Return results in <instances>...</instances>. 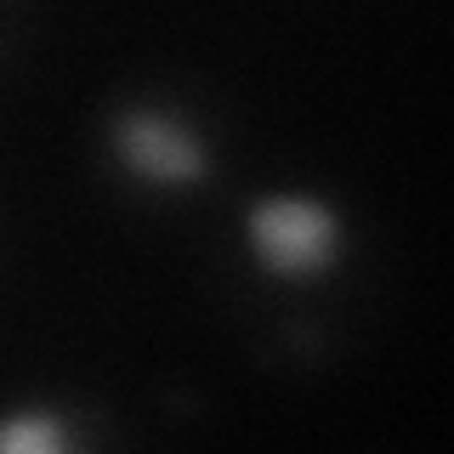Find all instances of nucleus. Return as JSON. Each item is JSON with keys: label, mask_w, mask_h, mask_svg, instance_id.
I'll return each instance as SVG.
<instances>
[{"label": "nucleus", "mask_w": 454, "mask_h": 454, "mask_svg": "<svg viewBox=\"0 0 454 454\" xmlns=\"http://www.w3.org/2000/svg\"><path fill=\"white\" fill-rule=\"evenodd\" d=\"M347 222L318 193H262L245 210V250L273 284H318L335 273Z\"/></svg>", "instance_id": "obj_1"}, {"label": "nucleus", "mask_w": 454, "mask_h": 454, "mask_svg": "<svg viewBox=\"0 0 454 454\" xmlns=\"http://www.w3.org/2000/svg\"><path fill=\"white\" fill-rule=\"evenodd\" d=\"M0 454H80L74 420L46 403L12 409V415H0Z\"/></svg>", "instance_id": "obj_3"}, {"label": "nucleus", "mask_w": 454, "mask_h": 454, "mask_svg": "<svg viewBox=\"0 0 454 454\" xmlns=\"http://www.w3.org/2000/svg\"><path fill=\"white\" fill-rule=\"evenodd\" d=\"M108 153L137 188H153V193H188L210 176V142L182 114L153 103H125L114 114Z\"/></svg>", "instance_id": "obj_2"}]
</instances>
